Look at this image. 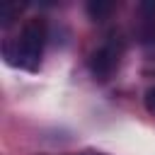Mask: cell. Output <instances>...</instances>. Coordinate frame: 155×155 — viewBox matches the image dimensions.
I'll return each instance as SVG.
<instances>
[{"mask_svg":"<svg viewBox=\"0 0 155 155\" xmlns=\"http://www.w3.org/2000/svg\"><path fill=\"white\" fill-rule=\"evenodd\" d=\"M46 36H48L46 19L44 17H29L12 39L2 41V58H5V63L15 65V68H22L27 73H36L41 68Z\"/></svg>","mask_w":155,"mask_h":155,"instance_id":"1","label":"cell"},{"mask_svg":"<svg viewBox=\"0 0 155 155\" xmlns=\"http://www.w3.org/2000/svg\"><path fill=\"white\" fill-rule=\"evenodd\" d=\"M114 7H116L114 2H107V0H92V2H87V15H90L92 19H104Z\"/></svg>","mask_w":155,"mask_h":155,"instance_id":"3","label":"cell"},{"mask_svg":"<svg viewBox=\"0 0 155 155\" xmlns=\"http://www.w3.org/2000/svg\"><path fill=\"white\" fill-rule=\"evenodd\" d=\"M22 7H24V5H19V2H5V5L0 7V24H2V27H10V24L19 17Z\"/></svg>","mask_w":155,"mask_h":155,"instance_id":"4","label":"cell"},{"mask_svg":"<svg viewBox=\"0 0 155 155\" xmlns=\"http://www.w3.org/2000/svg\"><path fill=\"white\" fill-rule=\"evenodd\" d=\"M143 104H145V109L155 116V85L145 90V94H143Z\"/></svg>","mask_w":155,"mask_h":155,"instance_id":"5","label":"cell"},{"mask_svg":"<svg viewBox=\"0 0 155 155\" xmlns=\"http://www.w3.org/2000/svg\"><path fill=\"white\" fill-rule=\"evenodd\" d=\"M82 155H102V153H82Z\"/></svg>","mask_w":155,"mask_h":155,"instance_id":"6","label":"cell"},{"mask_svg":"<svg viewBox=\"0 0 155 155\" xmlns=\"http://www.w3.org/2000/svg\"><path fill=\"white\" fill-rule=\"evenodd\" d=\"M121 58H124V39L119 34H111L102 46H97L90 58H87V68L90 73L94 75V80L99 82H107L121 65Z\"/></svg>","mask_w":155,"mask_h":155,"instance_id":"2","label":"cell"}]
</instances>
